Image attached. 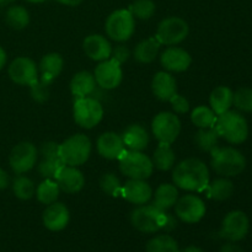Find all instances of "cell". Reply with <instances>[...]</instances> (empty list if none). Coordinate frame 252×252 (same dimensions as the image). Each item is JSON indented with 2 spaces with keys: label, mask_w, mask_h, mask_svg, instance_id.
Here are the masks:
<instances>
[{
  "label": "cell",
  "mask_w": 252,
  "mask_h": 252,
  "mask_svg": "<svg viewBox=\"0 0 252 252\" xmlns=\"http://www.w3.org/2000/svg\"><path fill=\"white\" fill-rule=\"evenodd\" d=\"M175 186L185 191L201 192L209 184V170L202 160L196 158L185 159L172 171Z\"/></svg>",
  "instance_id": "6da1fadb"
},
{
  "label": "cell",
  "mask_w": 252,
  "mask_h": 252,
  "mask_svg": "<svg viewBox=\"0 0 252 252\" xmlns=\"http://www.w3.org/2000/svg\"><path fill=\"white\" fill-rule=\"evenodd\" d=\"M211 155L212 167L223 177L238 176L246 167L245 157L235 148L216 147L211 152Z\"/></svg>",
  "instance_id": "7a4b0ae2"
},
{
  "label": "cell",
  "mask_w": 252,
  "mask_h": 252,
  "mask_svg": "<svg viewBox=\"0 0 252 252\" xmlns=\"http://www.w3.org/2000/svg\"><path fill=\"white\" fill-rule=\"evenodd\" d=\"M214 127L218 130L219 137L230 144H241L249 137L248 121L236 111L229 110L219 115Z\"/></svg>",
  "instance_id": "3957f363"
},
{
  "label": "cell",
  "mask_w": 252,
  "mask_h": 252,
  "mask_svg": "<svg viewBox=\"0 0 252 252\" xmlns=\"http://www.w3.org/2000/svg\"><path fill=\"white\" fill-rule=\"evenodd\" d=\"M91 142L85 134H74L59 144V157L69 166H79L88 161L91 154Z\"/></svg>",
  "instance_id": "277c9868"
},
{
  "label": "cell",
  "mask_w": 252,
  "mask_h": 252,
  "mask_svg": "<svg viewBox=\"0 0 252 252\" xmlns=\"http://www.w3.org/2000/svg\"><path fill=\"white\" fill-rule=\"evenodd\" d=\"M118 161L121 172L132 180L149 179L154 170L152 159L137 150H125Z\"/></svg>",
  "instance_id": "5b68a950"
},
{
  "label": "cell",
  "mask_w": 252,
  "mask_h": 252,
  "mask_svg": "<svg viewBox=\"0 0 252 252\" xmlns=\"http://www.w3.org/2000/svg\"><path fill=\"white\" fill-rule=\"evenodd\" d=\"M166 216L165 211H161L154 204L150 206L142 204L130 213V223L142 233H157L164 229Z\"/></svg>",
  "instance_id": "8992f818"
},
{
  "label": "cell",
  "mask_w": 252,
  "mask_h": 252,
  "mask_svg": "<svg viewBox=\"0 0 252 252\" xmlns=\"http://www.w3.org/2000/svg\"><path fill=\"white\" fill-rule=\"evenodd\" d=\"M135 21L129 10L120 9L107 17L105 31L111 39L116 42L128 41L134 33Z\"/></svg>",
  "instance_id": "52a82bcc"
},
{
  "label": "cell",
  "mask_w": 252,
  "mask_h": 252,
  "mask_svg": "<svg viewBox=\"0 0 252 252\" xmlns=\"http://www.w3.org/2000/svg\"><path fill=\"white\" fill-rule=\"evenodd\" d=\"M74 121L85 129H91L101 122L103 117V107L96 98L78 97L73 107Z\"/></svg>",
  "instance_id": "ba28073f"
},
{
  "label": "cell",
  "mask_w": 252,
  "mask_h": 252,
  "mask_svg": "<svg viewBox=\"0 0 252 252\" xmlns=\"http://www.w3.org/2000/svg\"><path fill=\"white\" fill-rule=\"evenodd\" d=\"M189 24L184 19L177 16H170L160 21L157 30V39L160 44L175 46L181 43L189 36Z\"/></svg>",
  "instance_id": "9c48e42d"
},
{
  "label": "cell",
  "mask_w": 252,
  "mask_h": 252,
  "mask_svg": "<svg viewBox=\"0 0 252 252\" xmlns=\"http://www.w3.org/2000/svg\"><path fill=\"white\" fill-rule=\"evenodd\" d=\"M152 130L158 142L171 145L181 132V121L172 112H160L153 120Z\"/></svg>",
  "instance_id": "30bf717a"
},
{
  "label": "cell",
  "mask_w": 252,
  "mask_h": 252,
  "mask_svg": "<svg viewBox=\"0 0 252 252\" xmlns=\"http://www.w3.org/2000/svg\"><path fill=\"white\" fill-rule=\"evenodd\" d=\"M38 152L37 148L30 142H21L12 148L9 162L12 171L17 175L25 174L34 167Z\"/></svg>",
  "instance_id": "8fae6325"
},
{
  "label": "cell",
  "mask_w": 252,
  "mask_h": 252,
  "mask_svg": "<svg viewBox=\"0 0 252 252\" xmlns=\"http://www.w3.org/2000/svg\"><path fill=\"white\" fill-rule=\"evenodd\" d=\"M250 221L248 216L241 211H233L225 216L221 224L220 235L230 241H240L248 235Z\"/></svg>",
  "instance_id": "7c38bea8"
},
{
  "label": "cell",
  "mask_w": 252,
  "mask_h": 252,
  "mask_svg": "<svg viewBox=\"0 0 252 252\" xmlns=\"http://www.w3.org/2000/svg\"><path fill=\"white\" fill-rule=\"evenodd\" d=\"M175 213L185 223H198L206 214V204L198 196L186 194L177 199L175 204Z\"/></svg>",
  "instance_id": "4fadbf2b"
},
{
  "label": "cell",
  "mask_w": 252,
  "mask_h": 252,
  "mask_svg": "<svg viewBox=\"0 0 252 252\" xmlns=\"http://www.w3.org/2000/svg\"><path fill=\"white\" fill-rule=\"evenodd\" d=\"M9 76L15 84L31 86L38 80L36 63L27 57H19L10 64Z\"/></svg>",
  "instance_id": "5bb4252c"
},
{
  "label": "cell",
  "mask_w": 252,
  "mask_h": 252,
  "mask_svg": "<svg viewBox=\"0 0 252 252\" xmlns=\"http://www.w3.org/2000/svg\"><path fill=\"white\" fill-rule=\"evenodd\" d=\"M95 80L98 86L106 90H112L120 86L122 83L123 73L121 64L113 59H106V61L100 62L95 69Z\"/></svg>",
  "instance_id": "9a60e30c"
},
{
  "label": "cell",
  "mask_w": 252,
  "mask_h": 252,
  "mask_svg": "<svg viewBox=\"0 0 252 252\" xmlns=\"http://www.w3.org/2000/svg\"><path fill=\"white\" fill-rule=\"evenodd\" d=\"M69 209L59 202L48 204L42 216L43 225L51 231H61L65 229L69 224Z\"/></svg>",
  "instance_id": "2e32d148"
},
{
  "label": "cell",
  "mask_w": 252,
  "mask_h": 252,
  "mask_svg": "<svg viewBox=\"0 0 252 252\" xmlns=\"http://www.w3.org/2000/svg\"><path fill=\"white\" fill-rule=\"evenodd\" d=\"M59 189L65 193H78L84 189L85 177L76 166L64 165L56 177Z\"/></svg>",
  "instance_id": "e0dca14e"
},
{
  "label": "cell",
  "mask_w": 252,
  "mask_h": 252,
  "mask_svg": "<svg viewBox=\"0 0 252 252\" xmlns=\"http://www.w3.org/2000/svg\"><path fill=\"white\" fill-rule=\"evenodd\" d=\"M160 62L166 70L181 73L189 68L192 58L189 52L180 47H169L161 53Z\"/></svg>",
  "instance_id": "ac0fdd59"
},
{
  "label": "cell",
  "mask_w": 252,
  "mask_h": 252,
  "mask_svg": "<svg viewBox=\"0 0 252 252\" xmlns=\"http://www.w3.org/2000/svg\"><path fill=\"white\" fill-rule=\"evenodd\" d=\"M153 196V189L145 180H132L122 186V197L129 203L142 206L148 203Z\"/></svg>",
  "instance_id": "d6986e66"
},
{
  "label": "cell",
  "mask_w": 252,
  "mask_h": 252,
  "mask_svg": "<svg viewBox=\"0 0 252 252\" xmlns=\"http://www.w3.org/2000/svg\"><path fill=\"white\" fill-rule=\"evenodd\" d=\"M83 49L86 56L95 62H103L111 58L112 46L102 34H90L83 42Z\"/></svg>",
  "instance_id": "ffe728a7"
},
{
  "label": "cell",
  "mask_w": 252,
  "mask_h": 252,
  "mask_svg": "<svg viewBox=\"0 0 252 252\" xmlns=\"http://www.w3.org/2000/svg\"><path fill=\"white\" fill-rule=\"evenodd\" d=\"M126 150L122 137L115 132H106L97 139V152L102 158L108 160L120 159Z\"/></svg>",
  "instance_id": "44dd1931"
},
{
  "label": "cell",
  "mask_w": 252,
  "mask_h": 252,
  "mask_svg": "<svg viewBox=\"0 0 252 252\" xmlns=\"http://www.w3.org/2000/svg\"><path fill=\"white\" fill-rule=\"evenodd\" d=\"M152 90L158 100L169 101L177 91L176 80L170 73L159 71L153 78Z\"/></svg>",
  "instance_id": "7402d4cb"
},
{
  "label": "cell",
  "mask_w": 252,
  "mask_h": 252,
  "mask_svg": "<svg viewBox=\"0 0 252 252\" xmlns=\"http://www.w3.org/2000/svg\"><path fill=\"white\" fill-rule=\"evenodd\" d=\"M64 66L63 57L59 53H48L42 57L39 62V71L42 76L41 80L44 81L48 85H52L62 73Z\"/></svg>",
  "instance_id": "603a6c76"
},
{
  "label": "cell",
  "mask_w": 252,
  "mask_h": 252,
  "mask_svg": "<svg viewBox=\"0 0 252 252\" xmlns=\"http://www.w3.org/2000/svg\"><path fill=\"white\" fill-rule=\"evenodd\" d=\"M122 139L128 149L137 152H143L149 144V134L140 125L129 126L123 133Z\"/></svg>",
  "instance_id": "cb8c5ba5"
},
{
  "label": "cell",
  "mask_w": 252,
  "mask_h": 252,
  "mask_svg": "<svg viewBox=\"0 0 252 252\" xmlns=\"http://www.w3.org/2000/svg\"><path fill=\"white\" fill-rule=\"evenodd\" d=\"M95 76L89 71H79L70 81V91L75 97H88L95 91Z\"/></svg>",
  "instance_id": "d4e9b609"
},
{
  "label": "cell",
  "mask_w": 252,
  "mask_h": 252,
  "mask_svg": "<svg viewBox=\"0 0 252 252\" xmlns=\"http://www.w3.org/2000/svg\"><path fill=\"white\" fill-rule=\"evenodd\" d=\"M234 93L228 86H218L214 89L209 96V103L211 108L214 111L217 116L226 112L233 106Z\"/></svg>",
  "instance_id": "484cf974"
},
{
  "label": "cell",
  "mask_w": 252,
  "mask_h": 252,
  "mask_svg": "<svg viewBox=\"0 0 252 252\" xmlns=\"http://www.w3.org/2000/svg\"><path fill=\"white\" fill-rule=\"evenodd\" d=\"M160 46L161 44L158 41L157 37H149V38L144 39L137 44L134 52H133V56H134L135 61L139 62V63L149 64L154 62L158 57Z\"/></svg>",
  "instance_id": "4316f807"
},
{
  "label": "cell",
  "mask_w": 252,
  "mask_h": 252,
  "mask_svg": "<svg viewBox=\"0 0 252 252\" xmlns=\"http://www.w3.org/2000/svg\"><path fill=\"white\" fill-rule=\"evenodd\" d=\"M177 199H179L177 187L171 184H162L155 191L154 203L153 204L161 211H166V209L172 208L176 204Z\"/></svg>",
  "instance_id": "83f0119b"
},
{
  "label": "cell",
  "mask_w": 252,
  "mask_h": 252,
  "mask_svg": "<svg viewBox=\"0 0 252 252\" xmlns=\"http://www.w3.org/2000/svg\"><path fill=\"white\" fill-rule=\"evenodd\" d=\"M206 189L209 198L214 201H226L233 196L234 185L229 177H220L209 182Z\"/></svg>",
  "instance_id": "f1b7e54d"
},
{
  "label": "cell",
  "mask_w": 252,
  "mask_h": 252,
  "mask_svg": "<svg viewBox=\"0 0 252 252\" xmlns=\"http://www.w3.org/2000/svg\"><path fill=\"white\" fill-rule=\"evenodd\" d=\"M175 160H176L175 152L170 147V144L159 143L158 148L155 149L154 155H153V165L160 171H167V170L174 167Z\"/></svg>",
  "instance_id": "f546056e"
},
{
  "label": "cell",
  "mask_w": 252,
  "mask_h": 252,
  "mask_svg": "<svg viewBox=\"0 0 252 252\" xmlns=\"http://www.w3.org/2000/svg\"><path fill=\"white\" fill-rule=\"evenodd\" d=\"M219 133L216 127L199 128L198 132L194 135V143L202 152L211 153L216 147H218Z\"/></svg>",
  "instance_id": "4dcf8cb0"
},
{
  "label": "cell",
  "mask_w": 252,
  "mask_h": 252,
  "mask_svg": "<svg viewBox=\"0 0 252 252\" xmlns=\"http://www.w3.org/2000/svg\"><path fill=\"white\" fill-rule=\"evenodd\" d=\"M59 191H61V189H59L57 181H54V180L52 179H46L44 181H42L41 184L38 185L34 194L37 196L38 202H41L42 204L48 206V204L57 202V199H58L59 197Z\"/></svg>",
  "instance_id": "1f68e13d"
},
{
  "label": "cell",
  "mask_w": 252,
  "mask_h": 252,
  "mask_svg": "<svg viewBox=\"0 0 252 252\" xmlns=\"http://www.w3.org/2000/svg\"><path fill=\"white\" fill-rule=\"evenodd\" d=\"M6 22L11 29L24 30L30 24V14L24 6L14 5L6 11Z\"/></svg>",
  "instance_id": "d6a6232c"
},
{
  "label": "cell",
  "mask_w": 252,
  "mask_h": 252,
  "mask_svg": "<svg viewBox=\"0 0 252 252\" xmlns=\"http://www.w3.org/2000/svg\"><path fill=\"white\" fill-rule=\"evenodd\" d=\"M218 116L208 106H198L191 113V120L198 128H211L216 126Z\"/></svg>",
  "instance_id": "836d02e7"
},
{
  "label": "cell",
  "mask_w": 252,
  "mask_h": 252,
  "mask_svg": "<svg viewBox=\"0 0 252 252\" xmlns=\"http://www.w3.org/2000/svg\"><path fill=\"white\" fill-rule=\"evenodd\" d=\"M145 252H180L176 240L170 235H159L147 244Z\"/></svg>",
  "instance_id": "e575fe53"
},
{
  "label": "cell",
  "mask_w": 252,
  "mask_h": 252,
  "mask_svg": "<svg viewBox=\"0 0 252 252\" xmlns=\"http://www.w3.org/2000/svg\"><path fill=\"white\" fill-rule=\"evenodd\" d=\"M12 191H14V194L17 198L22 199V201H27V199H31L34 196L36 187H34L32 180H30L29 177L17 176L15 177L14 182H12Z\"/></svg>",
  "instance_id": "d590c367"
},
{
  "label": "cell",
  "mask_w": 252,
  "mask_h": 252,
  "mask_svg": "<svg viewBox=\"0 0 252 252\" xmlns=\"http://www.w3.org/2000/svg\"><path fill=\"white\" fill-rule=\"evenodd\" d=\"M133 17H137L139 20H149L155 14V6L153 0H135L133 4H130L129 9Z\"/></svg>",
  "instance_id": "8d00e7d4"
},
{
  "label": "cell",
  "mask_w": 252,
  "mask_h": 252,
  "mask_svg": "<svg viewBox=\"0 0 252 252\" xmlns=\"http://www.w3.org/2000/svg\"><path fill=\"white\" fill-rule=\"evenodd\" d=\"M100 187L103 193L111 197H118L122 194V185L120 179L112 172L103 174L100 179Z\"/></svg>",
  "instance_id": "74e56055"
},
{
  "label": "cell",
  "mask_w": 252,
  "mask_h": 252,
  "mask_svg": "<svg viewBox=\"0 0 252 252\" xmlns=\"http://www.w3.org/2000/svg\"><path fill=\"white\" fill-rule=\"evenodd\" d=\"M64 162L62 161L61 158H54V159H42L38 164V172L44 179L56 180L57 175L61 171L62 167L64 166Z\"/></svg>",
  "instance_id": "f35d334b"
},
{
  "label": "cell",
  "mask_w": 252,
  "mask_h": 252,
  "mask_svg": "<svg viewBox=\"0 0 252 252\" xmlns=\"http://www.w3.org/2000/svg\"><path fill=\"white\" fill-rule=\"evenodd\" d=\"M233 105L241 112L252 113V89L241 88L234 93Z\"/></svg>",
  "instance_id": "ab89813d"
},
{
  "label": "cell",
  "mask_w": 252,
  "mask_h": 252,
  "mask_svg": "<svg viewBox=\"0 0 252 252\" xmlns=\"http://www.w3.org/2000/svg\"><path fill=\"white\" fill-rule=\"evenodd\" d=\"M49 86L48 84H46L44 81H42L41 79L36 81L34 84L31 85V96L36 102H44V101L48 100L49 97Z\"/></svg>",
  "instance_id": "60d3db41"
},
{
  "label": "cell",
  "mask_w": 252,
  "mask_h": 252,
  "mask_svg": "<svg viewBox=\"0 0 252 252\" xmlns=\"http://www.w3.org/2000/svg\"><path fill=\"white\" fill-rule=\"evenodd\" d=\"M170 103H171L172 110L176 113H187L189 111V102L187 101L186 97L175 94L171 98H170Z\"/></svg>",
  "instance_id": "b9f144b4"
},
{
  "label": "cell",
  "mask_w": 252,
  "mask_h": 252,
  "mask_svg": "<svg viewBox=\"0 0 252 252\" xmlns=\"http://www.w3.org/2000/svg\"><path fill=\"white\" fill-rule=\"evenodd\" d=\"M39 154H41L42 159H54V158L59 157V144L54 142H46L42 144L41 149H39Z\"/></svg>",
  "instance_id": "7bdbcfd3"
},
{
  "label": "cell",
  "mask_w": 252,
  "mask_h": 252,
  "mask_svg": "<svg viewBox=\"0 0 252 252\" xmlns=\"http://www.w3.org/2000/svg\"><path fill=\"white\" fill-rule=\"evenodd\" d=\"M129 57L130 52L126 46H117L115 47V48H112V52H111V59L116 61L118 64H121V65H122L123 63H126Z\"/></svg>",
  "instance_id": "ee69618b"
},
{
  "label": "cell",
  "mask_w": 252,
  "mask_h": 252,
  "mask_svg": "<svg viewBox=\"0 0 252 252\" xmlns=\"http://www.w3.org/2000/svg\"><path fill=\"white\" fill-rule=\"evenodd\" d=\"M177 225V221L176 219L174 218V217L171 216V214H167L166 216V223H165V226H164V230H172V229L176 228Z\"/></svg>",
  "instance_id": "f6af8a7d"
},
{
  "label": "cell",
  "mask_w": 252,
  "mask_h": 252,
  "mask_svg": "<svg viewBox=\"0 0 252 252\" xmlns=\"http://www.w3.org/2000/svg\"><path fill=\"white\" fill-rule=\"evenodd\" d=\"M7 186H9V175L0 169V189H5Z\"/></svg>",
  "instance_id": "bcb514c9"
},
{
  "label": "cell",
  "mask_w": 252,
  "mask_h": 252,
  "mask_svg": "<svg viewBox=\"0 0 252 252\" xmlns=\"http://www.w3.org/2000/svg\"><path fill=\"white\" fill-rule=\"evenodd\" d=\"M220 252H244L241 248H239L235 244H225L223 248L220 249Z\"/></svg>",
  "instance_id": "7dc6e473"
},
{
  "label": "cell",
  "mask_w": 252,
  "mask_h": 252,
  "mask_svg": "<svg viewBox=\"0 0 252 252\" xmlns=\"http://www.w3.org/2000/svg\"><path fill=\"white\" fill-rule=\"evenodd\" d=\"M56 1L66 5V6H78V5H80L83 2V0H56Z\"/></svg>",
  "instance_id": "c3c4849f"
},
{
  "label": "cell",
  "mask_w": 252,
  "mask_h": 252,
  "mask_svg": "<svg viewBox=\"0 0 252 252\" xmlns=\"http://www.w3.org/2000/svg\"><path fill=\"white\" fill-rule=\"evenodd\" d=\"M5 64H6V53H5L4 49L0 47V70L4 68Z\"/></svg>",
  "instance_id": "681fc988"
},
{
  "label": "cell",
  "mask_w": 252,
  "mask_h": 252,
  "mask_svg": "<svg viewBox=\"0 0 252 252\" xmlns=\"http://www.w3.org/2000/svg\"><path fill=\"white\" fill-rule=\"evenodd\" d=\"M181 252H203V251H202V249L197 248V246H189V248H186Z\"/></svg>",
  "instance_id": "f907efd6"
},
{
  "label": "cell",
  "mask_w": 252,
  "mask_h": 252,
  "mask_svg": "<svg viewBox=\"0 0 252 252\" xmlns=\"http://www.w3.org/2000/svg\"><path fill=\"white\" fill-rule=\"evenodd\" d=\"M14 1L15 0H0V5H9Z\"/></svg>",
  "instance_id": "816d5d0a"
},
{
  "label": "cell",
  "mask_w": 252,
  "mask_h": 252,
  "mask_svg": "<svg viewBox=\"0 0 252 252\" xmlns=\"http://www.w3.org/2000/svg\"><path fill=\"white\" fill-rule=\"evenodd\" d=\"M29 2H32V4H38V2H43L46 0H27Z\"/></svg>",
  "instance_id": "f5cc1de1"
}]
</instances>
